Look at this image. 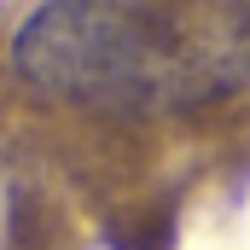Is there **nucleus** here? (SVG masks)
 <instances>
[{
	"label": "nucleus",
	"mask_w": 250,
	"mask_h": 250,
	"mask_svg": "<svg viewBox=\"0 0 250 250\" xmlns=\"http://www.w3.org/2000/svg\"><path fill=\"white\" fill-rule=\"evenodd\" d=\"M12 64L29 87L70 105L117 117H169L245 87L250 29L239 12H221L192 29L181 12L47 6L18 29Z\"/></svg>",
	"instance_id": "1"
}]
</instances>
